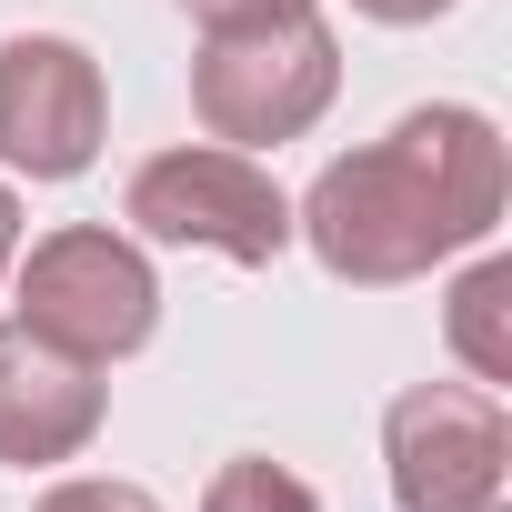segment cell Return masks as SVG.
Instances as JSON below:
<instances>
[{
  "instance_id": "6da1fadb",
  "label": "cell",
  "mask_w": 512,
  "mask_h": 512,
  "mask_svg": "<svg viewBox=\"0 0 512 512\" xmlns=\"http://www.w3.org/2000/svg\"><path fill=\"white\" fill-rule=\"evenodd\" d=\"M502 131L472 111V101H422L402 111L372 151H342L292 231L322 251L332 282H362V292H392V282H422L432 262L492 241L502 221Z\"/></svg>"
},
{
  "instance_id": "277c9868",
  "label": "cell",
  "mask_w": 512,
  "mask_h": 512,
  "mask_svg": "<svg viewBox=\"0 0 512 512\" xmlns=\"http://www.w3.org/2000/svg\"><path fill=\"white\" fill-rule=\"evenodd\" d=\"M121 211L141 221V241L221 251V262H251V272L292 251V201H282V181L251 161V151H231V141H191V151L141 161Z\"/></svg>"
},
{
  "instance_id": "7c38bea8",
  "label": "cell",
  "mask_w": 512,
  "mask_h": 512,
  "mask_svg": "<svg viewBox=\"0 0 512 512\" xmlns=\"http://www.w3.org/2000/svg\"><path fill=\"white\" fill-rule=\"evenodd\" d=\"M352 11H362V21H392V31H412V21H442L452 0H352Z\"/></svg>"
},
{
  "instance_id": "52a82bcc",
  "label": "cell",
  "mask_w": 512,
  "mask_h": 512,
  "mask_svg": "<svg viewBox=\"0 0 512 512\" xmlns=\"http://www.w3.org/2000/svg\"><path fill=\"white\" fill-rule=\"evenodd\" d=\"M91 432H101V372L51 352L21 322H0V462L51 472V462L91 452Z\"/></svg>"
},
{
  "instance_id": "9c48e42d",
  "label": "cell",
  "mask_w": 512,
  "mask_h": 512,
  "mask_svg": "<svg viewBox=\"0 0 512 512\" xmlns=\"http://www.w3.org/2000/svg\"><path fill=\"white\" fill-rule=\"evenodd\" d=\"M201 512H322L282 462H262V452H241V462H221L211 472V492H201Z\"/></svg>"
},
{
  "instance_id": "30bf717a",
  "label": "cell",
  "mask_w": 512,
  "mask_h": 512,
  "mask_svg": "<svg viewBox=\"0 0 512 512\" xmlns=\"http://www.w3.org/2000/svg\"><path fill=\"white\" fill-rule=\"evenodd\" d=\"M201 31H272V21H312V0H181Z\"/></svg>"
},
{
  "instance_id": "3957f363",
  "label": "cell",
  "mask_w": 512,
  "mask_h": 512,
  "mask_svg": "<svg viewBox=\"0 0 512 512\" xmlns=\"http://www.w3.org/2000/svg\"><path fill=\"white\" fill-rule=\"evenodd\" d=\"M151 322H161V282H151V262L121 231L71 221V231L31 241V262H21V332H41L51 352L101 372V362L141 352Z\"/></svg>"
},
{
  "instance_id": "4fadbf2b",
  "label": "cell",
  "mask_w": 512,
  "mask_h": 512,
  "mask_svg": "<svg viewBox=\"0 0 512 512\" xmlns=\"http://www.w3.org/2000/svg\"><path fill=\"white\" fill-rule=\"evenodd\" d=\"M11 251H21V201H11V181H0V272H11Z\"/></svg>"
},
{
  "instance_id": "7a4b0ae2",
  "label": "cell",
  "mask_w": 512,
  "mask_h": 512,
  "mask_svg": "<svg viewBox=\"0 0 512 512\" xmlns=\"http://www.w3.org/2000/svg\"><path fill=\"white\" fill-rule=\"evenodd\" d=\"M342 91V41L312 21H272V31H211L191 61V111L211 141L262 151V141H302Z\"/></svg>"
},
{
  "instance_id": "5b68a950",
  "label": "cell",
  "mask_w": 512,
  "mask_h": 512,
  "mask_svg": "<svg viewBox=\"0 0 512 512\" xmlns=\"http://www.w3.org/2000/svg\"><path fill=\"white\" fill-rule=\"evenodd\" d=\"M382 462L402 512H502L512 422L482 382H412L382 412Z\"/></svg>"
},
{
  "instance_id": "8fae6325",
  "label": "cell",
  "mask_w": 512,
  "mask_h": 512,
  "mask_svg": "<svg viewBox=\"0 0 512 512\" xmlns=\"http://www.w3.org/2000/svg\"><path fill=\"white\" fill-rule=\"evenodd\" d=\"M31 512H161L141 482H61V492H41Z\"/></svg>"
},
{
  "instance_id": "8992f818",
  "label": "cell",
  "mask_w": 512,
  "mask_h": 512,
  "mask_svg": "<svg viewBox=\"0 0 512 512\" xmlns=\"http://www.w3.org/2000/svg\"><path fill=\"white\" fill-rule=\"evenodd\" d=\"M101 131H111V91L81 41H61V31L0 41V161L11 171L81 181L101 161Z\"/></svg>"
},
{
  "instance_id": "ba28073f",
  "label": "cell",
  "mask_w": 512,
  "mask_h": 512,
  "mask_svg": "<svg viewBox=\"0 0 512 512\" xmlns=\"http://www.w3.org/2000/svg\"><path fill=\"white\" fill-rule=\"evenodd\" d=\"M502 312H512V262H472V272L452 282V352H462L482 382H512V332H502Z\"/></svg>"
}]
</instances>
